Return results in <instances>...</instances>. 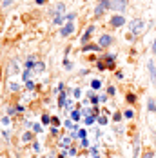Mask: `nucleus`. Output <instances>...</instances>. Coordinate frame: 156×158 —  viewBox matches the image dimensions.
Wrapping results in <instances>:
<instances>
[{"instance_id":"obj_19","label":"nucleus","mask_w":156,"mask_h":158,"mask_svg":"<svg viewBox=\"0 0 156 158\" xmlns=\"http://www.w3.org/2000/svg\"><path fill=\"white\" fill-rule=\"evenodd\" d=\"M35 56H29V58H27V62H26V69H33V67H35Z\"/></svg>"},{"instance_id":"obj_39","label":"nucleus","mask_w":156,"mask_h":158,"mask_svg":"<svg viewBox=\"0 0 156 158\" xmlns=\"http://www.w3.org/2000/svg\"><path fill=\"white\" fill-rule=\"evenodd\" d=\"M9 122H11V120H9V116H4V118H2V124H4V126H7Z\"/></svg>"},{"instance_id":"obj_32","label":"nucleus","mask_w":156,"mask_h":158,"mask_svg":"<svg viewBox=\"0 0 156 158\" xmlns=\"http://www.w3.org/2000/svg\"><path fill=\"white\" fill-rule=\"evenodd\" d=\"M75 16H76V13H65V20H67V22H73Z\"/></svg>"},{"instance_id":"obj_2","label":"nucleus","mask_w":156,"mask_h":158,"mask_svg":"<svg viewBox=\"0 0 156 158\" xmlns=\"http://www.w3.org/2000/svg\"><path fill=\"white\" fill-rule=\"evenodd\" d=\"M111 6V0H98V6L94 7V16L96 18H100V16L104 15V11H107Z\"/></svg>"},{"instance_id":"obj_10","label":"nucleus","mask_w":156,"mask_h":158,"mask_svg":"<svg viewBox=\"0 0 156 158\" xmlns=\"http://www.w3.org/2000/svg\"><path fill=\"white\" fill-rule=\"evenodd\" d=\"M82 51H84V53H87V51H96V53H98V51H102V48H100L98 44H87V46L82 48Z\"/></svg>"},{"instance_id":"obj_43","label":"nucleus","mask_w":156,"mask_h":158,"mask_svg":"<svg viewBox=\"0 0 156 158\" xmlns=\"http://www.w3.org/2000/svg\"><path fill=\"white\" fill-rule=\"evenodd\" d=\"M69 155L75 156V155H76V149H75V147H69Z\"/></svg>"},{"instance_id":"obj_3","label":"nucleus","mask_w":156,"mask_h":158,"mask_svg":"<svg viewBox=\"0 0 156 158\" xmlns=\"http://www.w3.org/2000/svg\"><path fill=\"white\" fill-rule=\"evenodd\" d=\"M125 7H127V0H111V6H109L111 11H116V13H124Z\"/></svg>"},{"instance_id":"obj_7","label":"nucleus","mask_w":156,"mask_h":158,"mask_svg":"<svg viewBox=\"0 0 156 158\" xmlns=\"http://www.w3.org/2000/svg\"><path fill=\"white\" fill-rule=\"evenodd\" d=\"M73 33H75V24H73V22L64 24L62 29H60V35H62V36H69V35H73Z\"/></svg>"},{"instance_id":"obj_46","label":"nucleus","mask_w":156,"mask_h":158,"mask_svg":"<svg viewBox=\"0 0 156 158\" xmlns=\"http://www.w3.org/2000/svg\"><path fill=\"white\" fill-rule=\"evenodd\" d=\"M151 51H153V55H156V40L153 42V46H151Z\"/></svg>"},{"instance_id":"obj_6","label":"nucleus","mask_w":156,"mask_h":158,"mask_svg":"<svg viewBox=\"0 0 156 158\" xmlns=\"http://www.w3.org/2000/svg\"><path fill=\"white\" fill-rule=\"evenodd\" d=\"M93 31H94V26H89V27L85 29V33L82 35V38H80V44H82V48H84V46H87V42L91 40V35H93Z\"/></svg>"},{"instance_id":"obj_31","label":"nucleus","mask_w":156,"mask_h":158,"mask_svg":"<svg viewBox=\"0 0 156 158\" xmlns=\"http://www.w3.org/2000/svg\"><path fill=\"white\" fill-rule=\"evenodd\" d=\"M142 158H156V155L153 153V151H145V153H143V156H142Z\"/></svg>"},{"instance_id":"obj_36","label":"nucleus","mask_w":156,"mask_h":158,"mask_svg":"<svg viewBox=\"0 0 156 158\" xmlns=\"http://www.w3.org/2000/svg\"><path fill=\"white\" fill-rule=\"evenodd\" d=\"M78 136H80V138H85V136H87V131H85V129H80V131H78Z\"/></svg>"},{"instance_id":"obj_1","label":"nucleus","mask_w":156,"mask_h":158,"mask_svg":"<svg viewBox=\"0 0 156 158\" xmlns=\"http://www.w3.org/2000/svg\"><path fill=\"white\" fill-rule=\"evenodd\" d=\"M143 27H145V24H143L142 18H134V20H131V24H129V29H131V35H133V36H138V35L143 31Z\"/></svg>"},{"instance_id":"obj_27","label":"nucleus","mask_w":156,"mask_h":158,"mask_svg":"<svg viewBox=\"0 0 156 158\" xmlns=\"http://www.w3.org/2000/svg\"><path fill=\"white\" fill-rule=\"evenodd\" d=\"M107 95H109V96L116 95V87H114V85H109V87H107Z\"/></svg>"},{"instance_id":"obj_9","label":"nucleus","mask_w":156,"mask_h":158,"mask_svg":"<svg viewBox=\"0 0 156 158\" xmlns=\"http://www.w3.org/2000/svg\"><path fill=\"white\" fill-rule=\"evenodd\" d=\"M51 13H53V16L62 15V13H65V6H64L62 2H60V4H55V6H53V9H51Z\"/></svg>"},{"instance_id":"obj_8","label":"nucleus","mask_w":156,"mask_h":158,"mask_svg":"<svg viewBox=\"0 0 156 158\" xmlns=\"http://www.w3.org/2000/svg\"><path fill=\"white\" fill-rule=\"evenodd\" d=\"M147 67H149V77H151V82L156 85V65H154V60H149V62H147Z\"/></svg>"},{"instance_id":"obj_38","label":"nucleus","mask_w":156,"mask_h":158,"mask_svg":"<svg viewBox=\"0 0 156 158\" xmlns=\"http://www.w3.org/2000/svg\"><path fill=\"white\" fill-rule=\"evenodd\" d=\"M80 145H82V147H87V145H89V140H87V138H82V143H80Z\"/></svg>"},{"instance_id":"obj_40","label":"nucleus","mask_w":156,"mask_h":158,"mask_svg":"<svg viewBox=\"0 0 156 158\" xmlns=\"http://www.w3.org/2000/svg\"><path fill=\"white\" fill-rule=\"evenodd\" d=\"M11 4H13V0H4V2H2L4 7H7V6H11Z\"/></svg>"},{"instance_id":"obj_33","label":"nucleus","mask_w":156,"mask_h":158,"mask_svg":"<svg viewBox=\"0 0 156 158\" xmlns=\"http://www.w3.org/2000/svg\"><path fill=\"white\" fill-rule=\"evenodd\" d=\"M22 77H24V80H26V82H27V80H29V77H31V69H26V71H24V75H22Z\"/></svg>"},{"instance_id":"obj_14","label":"nucleus","mask_w":156,"mask_h":158,"mask_svg":"<svg viewBox=\"0 0 156 158\" xmlns=\"http://www.w3.org/2000/svg\"><path fill=\"white\" fill-rule=\"evenodd\" d=\"M96 67H98L100 71H107V64L104 62L102 58H98V60H96Z\"/></svg>"},{"instance_id":"obj_30","label":"nucleus","mask_w":156,"mask_h":158,"mask_svg":"<svg viewBox=\"0 0 156 158\" xmlns=\"http://www.w3.org/2000/svg\"><path fill=\"white\" fill-rule=\"evenodd\" d=\"M31 138H33L31 133H24V135H22V140H24V142H29Z\"/></svg>"},{"instance_id":"obj_22","label":"nucleus","mask_w":156,"mask_h":158,"mask_svg":"<svg viewBox=\"0 0 156 158\" xmlns=\"http://www.w3.org/2000/svg\"><path fill=\"white\" fill-rule=\"evenodd\" d=\"M113 120H114V122H122V120H124V113H118V111H116V113L113 114Z\"/></svg>"},{"instance_id":"obj_12","label":"nucleus","mask_w":156,"mask_h":158,"mask_svg":"<svg viewBox=\"0 0 156 158\" xmlns=\"http://www.w3.org/2000/svg\"><path fill=\"white\" fill-rule=\"evenodd\" d=\"M44 69H46V64L44 62H36L35 64V67H33L35 73H44Z\"/></svg>"},{"instance_id":"obj_44","label":"nucleus","mask_w":156,"mask_h":158,"mask_svg":"<svg viewBox=\"0 0 156 158\" xmlns=\"http://www.w3.org/2000/svg\"><path fill=\"white\" fill-rule=\"evenodd\" d=\"M51 135H58V127H53V126H51Z\"/></svg>"},{"instance_id":"obj_17","label":"nucleus","mask_w":156,"mask_h":158,"mask_svg":"<svg viewBox=\"0 0 156 158\" xmlns=\"http://www.w3.org/2000/svg\"><path fill=\"white\" fill-rule=\"evenodd\" d=\"M91 87H93L94 91H98V89H100V87H102V82H100V80H98V78L91 80Z\"/></svg>"},{"instance_id":"obj_37","label":"nucleus","mask_w":156,"mask_h":158,"mask_svg":"<svg viewBox=\"0 0 156 158\" xmlns=\"http://www.w3.org/2000/svg\"><path fill=\"white\" fill-rule=\"evenodd\" d=\"M64 65H65V69H67V71H69V69H71V67H73V64L69 62V60H67V58H65V60H64Z\"/></svg>"},{"instance_id":"obj_26","label":"nucleus","mask_w":156,"mask_h":158,"mask_svg":"<svg viewBox=\"0 0 156 158\" xmlns=\"http://www.w3.org/2000/svg\"><path fill=\"white\" fill-rule=\"evenodd\" d=\"M35 87H36V85H35V82H33V80H27V82H26V89H29V91H33Z\"/></svg>"},{"instance_id":"obj_47","label":"nucleus","mask_w":156,"mask_h":158,"mask_svg":"<svg viewBox=\"0 0 156 158\" xmlns=\"http://www.w3.org/2000/svg\"><path fill=\"white\" fill-rule=\"evenodd\" d=\"M80 95H82V91L80 89H75V98H80Z\"/></svg>"},{"instance_id":"obj_29","label":"nucleus","mask_w":156,"mask_h":158,"mask_svg":"<svg viewBox=\"0 0 156 158\" xmlns=\"http://www.w3.org/2000/svg\"><path fill=\"white\" fill-rule=\"evenodd\" d=\"M51 126H53V127H58V126H60V120H58V116H53V118H51Z\"/></svg>"},{"instance_id":"obj_25","label":"nucleus","mask_w":156,"mask_h":158,"mask_svg":"<svg viewBox=\"0 0 156 158\" xmlns=\"http://www.w3.org/2000/svg\"><path fill=\"white\" fill-rule=\"evenodd\" d=\"M96 120H98V124H100V126H105V124H107V116H104V114H100Z\"/></svg>"},{"instance_id":"obj_48","label":"nucleus","mask_w":156,"mask_h":158,"mask_svg":"<svg viewBox=\"0 0 156 158\" xmlns=\"http://www.w3.org/2000/svg\"><path fill=\"white\" fill-rule=\"evenodd\" d=\"M107 96H109V95H102V96H100V102H107Z\"/></svg>"},{"instance_id":"obj_23","label":"nucleus","mask_w":156,"mask_h":158,"mask_svg":"<svg viewBox=\"0 0 156 158\" xmlns=\"http://www.w3.org/2000/svg\"><path fill=\"white\" fill-rule=\"evenodd\" d=\"M80 116H82V113H80L78 109H75L73 113H71V118H73L75 122H78V120H80Z\"/></svg>"},{"instance_id":"obj_16","label":"nucleus","mask_w":156,"mask_h":158,"mask_svg":"<svg viewBox=\"0 0 156 158\" xmlns=\"http://www.w3.org/2000/svg\"><path fill=\"white\" fill-rule=\"evenodd\" d=\"M133 147H134V158H138V149H140V138H138V136L134 138V143H133Z\"/></svg>"},{"instance_id":"obj_35","label":"nucleus","mask_w":156,"mask_h":158,"mask_svg":"<svg viewBox=\"0 0 156 158\" xmlns=\"http://www.w3.org/2000/svg\"><path fill=\"white\" fill-rule=\"evenodd\" d=\"M42 122H44V124H49V122H51V116H49V114H42Z\"/></svg>"},{"instance_id":"obj_42","label":"nucleus","mask_w":156,"mask_h":158,"mask_svg":"<svg viewBox=\"0 0 156 158\" xmlns=\"http://www.w3.org/2000/svg\"><path fill=\"white\" fill-rule=\"evenodd\" d=\"M35 4L36 6H44V4H47V0H35Z\"/></svg>"},{"instance_id":"obj_34","label":"nucleus","mask_w":156,"mask_h":158,"mask_svg":"<svg viewBox=\"0 0 156 158\" xmlns=\"http://www.w3.org/2000/svg\"><path fill=\"white\" fill-rule=\"evenodd\" d=\"M33 133H42V126L40 124H35L33 126Z\"/></svg>"},{"instance_id":"obj_13","label":"nucleus","mask_w":156,"mask_h":158,"mask_svg":"<svg viewBox=\"0 0 156 158\" xmlns=\"http://www.w3.org/2000/svg\"><path fill=\"white\" fill-rule=\"evenodd\" d=\"M147 109L151 111V113H156V102H154V98H149V100H147Z\"/></svg>"},{"instance_id":"obj_5","label":"nucleus","mask_w":156,"mask_h":158,"mask_svg":"<svg viewBox=\"0 0 156 158\" xmlns=\"http://www.w3.org/2000/svg\"><path fill=\"white\" fill-rule=\"evenodd\" d=\"M113 42H114V38H113L111 35H107V33H105V35H102V36H100V40H98V46L104 49V48H109Z\"/></svg>"},{"instance_id":"obj_11","label":"nucleus","mask_w":156,"mask_h":158,"mask_svg":"<svg viewBox=\"0 0 156 158\" xmlns=\"http://www.w3.org/2000/svg\"><path fill=\"white\" fill-rule=\"evenodd\" d=\"M136 100H138V96L134 95V93H127V95H125V102H127V104H131V106H133V104H136Z\"/></svg>"},{"instance_id":"obj_49","label":"nucleus","mask_w":156,"mask_h":158,"mask_svg":"<svg viewBox=\"0 0 156 158\" xmlns=\"http://www.w3.org/2000/svg\"><path fill=\"white\" fill-rule=\"evenodd\" d=\"M56 158H65V155H60V156H56Z\"/></svg>"},{"instance_id":"obj_15","label":"nucleus","mask_w":156,"mask_h":158,"mask_svg":"<svg viewBox=\"0 0 156 158\" xmlns=\"http://www.w3.org/2000/svg\"><path fill=\"white\" fill-rule=\"evenodd\" d=\"M65 98H67V93L62 91V93H60V98H58V106H60V107H65Z\"/></svg>"},{"instance_id":"obj_24","label":"nucleus","mask_w":156,"mask_h":158,"mask_svg":"<svg viewBox=\"0 0 156 158\" xmlns=\"http://www.w3.org/2000/svg\"><path fill=\"white\" fill-rule=\"evenodd\" d=\"M9 91H13V93L20 91V85H18V84H15V82H11V84H9Z\"/></svg>"},{"instance_id":"obj_4","label":"nucleus","mask_w":156,"mask_h":158,"mask_svg":"<svg viewBox=\"0 0 156 158\" xmlns=\"http://www.w3.org/2000/svg\"><path fill=\"white\" fill-rule=\"evenodd\" d=\"M109 24H111V27H124L125 26V18L122 15H113L111 16V20H109Z\"/></svg>"},{"instance_id":"obj_21","label":"nucleus","mask_w":156,"mask_h":158,"mask_svg":"<svg viewBox=\"0 0 156 158\" xmlns=\"http://www.w3.org/2000/svg\"><path fill=\"white\" fill-rule=\"evenodd\" d=\"M71 142H73V138H71V136H65V138H62V143H60V145H62V147H69Z\"/></svg>"},{"instance_id":"obj_18","label":"nucleus","mask_w":156,"mask_h":158,"mask_svg":"<svg viewBox=\"0 0 156 158\" xmlns=\"http://www.w3.org/2000/svg\"><path fill=\"white\" fill-rule=\"evenodd\" d=\"M64 20H65V15H58V16H55V18H53V24H55V26H60Z\"/></svg>"},{"instance_id":"obj_20","label":"nucleus","mask_w":156,"mask_h":158,"mask_svg":"<svg viewBox=\"0 0 156 158\" xmlns=\"http://www.w3.org/2000/svg\"><path fill=\"white\" fill-rule=\"evenodd\" d=\"M124 118H127V120H133V118H134V111H133V109H125Z\"/></svg>"},{"instance_id":"obj_41","label":"nucleus","mask_w":156,"mask_h":158,"mask_svg":"<svg viewBox=\"0 0 156 158\" xmlns=\"http://www.w3.org/2000/svg\"><path fill=\"white\" fill-rule=\"evenodd\" d=\"M114 77H116L118 80H122V78H124V73H122V71H116V75H114Z\"/></svg>"},{"instance_id":"obj_28","label":"nucleus","mask_w":156,"mask_h":158,"mask_svg":"<svg viewBox=\"0 0 156 158\" xmlns=\"http://www.w3.org/2000/svg\"><path fill=\"white\" fill-rule=\"evenodd\" d=\"M94 120H96V116H93V114H89V116H85V124H87V126H91V124H93Z\"/></svg>"},{"instance_id":"obj_45","label":"nucleus","mask_w":156,"mask_h":158,"mask_svg":"<svg viewBox=\"0 0 156 158\" xmlns=\"http://www.w3.org/2000/svg\"><path fill=\"white\" fill-rule=\"evenodd\" d=\"M33 149H35V151H40V145H38V142H33Z\"/></svg>"}]
</instances>
